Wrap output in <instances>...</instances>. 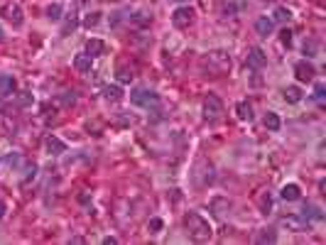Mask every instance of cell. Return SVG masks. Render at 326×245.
I'll list each match as a JSON object with an SVG mask.
<instances>
[{
  "mask_svg": "<svg viewBox=\"0 0 326 245\" xmlns=\"http://www.w3.org/2000/svg\"><path fill=\"white\" fill-rule=\"evenodd\" d=\"M272 20H275V23H290V20H292V10H290V8H284V5H280V8H275Z\"/></svg>",
  "mask_w": 326,
  "mask_h": 245,
  "instance_id": "f1b7e54d",
  "label": "cell"
},
{
  "mask_svg": "<svg viewBox=\"0 0 326 245\" xmlns=\"http://www.w3.org/2000/svg\"><path fill=\"white\" fill-rule=\"evenodd\" d=\"M115 243H118L115 238H103V245H115Z\"/></svg>",
  "mask_w": 326,
  "mask_h": 245,
  "instance_id": "ab89813d",
  "label": "cell"
},
{
  "mask_svg": "<svg viewBox=\"0 0 326 245\" xmlns=\"http://www.w3.org/2000/svg\"><path fill=\"white\" fill-rule=\"evenodd\" d=\"M17 89V84H15V78L8 76V74H3L0 76V98H5V96H12Z\"/></svg>",
  "mask_w": 326,
  "mask_h": 245,
  "instance_id": "44dd1931",
  "label": "cell"
},
{
  "mask_svg": "<svg viewBox=\"0 0 326 245\" xmlns=\"http://www.w3.org/2000/svg\"><path fill=\"white\" fill-rule=\"evenodd\" d=\"M246 64L248 69H253V71H260V69L268 67V54L260 49V47H250L246 54Z\"/></svg>",
  "mask_w": 326,
  "mask_h": 245,
  "instance_id": "30bf717a",
  "label": "cell"
},
{
  "mask_svg": "<svg viewBox=\"0 0 326 245\" xmlns=\"http://www.w3.org/2000/svg\"><path fill=\"white\" fill-rule=\"evenodd\" d=\"M5 211H8V203H5V201L0 199V218H3V216H5Z\"/></svg>",
  "mask_w": 326,
  "mask_h": 245,
  "instance_id": "f35d334b",
  "label": "cell"
},
{
  "mask_svg": "<svg viewBox=\"0 0 326 245\" xmlns=\"http://www.w3.org/2000/svg\"><path fill=\"white\" fill-rule=\"evenodd\" d=\"M292 71H294V76H297V81H304V84L314 81V76H316L314 64H312V62H307V59H302V62H297Z\"/></svg>",
  "mask_w": 326,
  "mask_h": 245,
  "instance_id": "8fae6325",
  "label": "cell"
},
{
  "mask_svg": "<svg viewBox=\"0 0 326 245\" xmlns=\"http://www.w3.org/2000/svg\"><path fill=\"white\" fill-rule=\"evenodd\" d=\"M304 218H307V221H309V218H312V221H321V218H324V213H321V209H319V206H314V203H307V206H304Z\"/></svg>",
  "mask_w": 326,
  "mask_h": 245,
  "instance_id": "83f0119b",
  "label": "cell"
},
{
  "mask_svg": "<svg viewBox=\"0 0 326 245\" xmlns=\"http://www.w3.org/2000/svg\"><path fill=\"white\" fill-rule=\"evenodd\" d=\"M255 243L258 245H272V243H277V231L275 228H260L258 233H255Z\"/></svg>",
  "mask_w": 326,
  "mask_h": 245,
  "instance_id": "2e32d148",
  "label": "cell"
},
{
  "mask_svg": "<svg viewBox=\"0 0 326 245\" xmlns=\"http://www.w3.org/2000/svg\"><path fill=\"white\" fill-rule=\"evenodd\" d=\"M231 54L226 52V49H211L209 54L201 56V62H199V67H201V74L203 76H223L231 71Z\"/></svg>",
  "mask_w": 326,
  "mask_h": 245,
  "instance_id": "7a4b0ae2",
  "label": "cell"
},
{
  "mask_svg": "<svg viewBox=\"0 0 326 245\" xmlns=\"http://www.w3.org/2000/svg\"><path fill=\"white\" fill-rule=\"evenodd\" d=\"M316 49H319L316 39H307V42H304V54L307 56H316Z\"/></svg>",
  "mask_w": 326,
  "mask_h": 245,
  "instance_id": "1f68e13d",
  "label": "cell"
},
{
  "mask_svg": "<svg viewBox=\"0 0 326 245\" xmlns=\"http://www.w3.org/2000/svg\"><path fill=\"white\" fill-rule=\"evenodd\" d=\"M255 32H258L260 37H270V34L275 32V20L268 17V15L258 17V20H255Z\"/></svg>",
  "mask_w": 326,
  "mask_h": 245,
  "instance_id": "5bb4252c",
  "label": "cell"
},
{
  "mask_svg": "<svg viewBox=\"0 0 326 245\" xmlns=\"http://www.w3.org/2000/svg\"><path fill=\"white\" fill-rule=\"evenodd\" d=\"M103 98L106 100H111V103H118V100H123L125 96V91L118 86V84H108V86H103Z\"/></svg>",
  "mask_w": 326,
  "mask_h": 245,
  "instance_id": "ac0fdd59",
  "label": "cell"
},
{
  "mask_svg": "<svg viewBox=\"0 0 326 245\" xmlns=\"http://www.w3.org/2000/svg\"><path fill=\"white\" fill-rule=\"evenodd\" d=\"M282 98L287 100L290 106H294V103L302 100V89H299V86H287V89L282 91Z\"/></svg>",
  "mask_w": 326,
  "mask_h": 245,
  "instance_id": "d4e9b609",
  "label": "cell"
},
{
  "mask_svg": "<svg viewBox=\"0 0 326 245\" xmlns=\"http://www.w3.org/2000/svg\"><path fill=\"white\" fill-rule=\"evenodd\" d=\"M147 228H150V233H159V231L165 228V221H162V218H150Z\"/></svg>",
  "mask_w": 326,
  "mask_h": 245,
  "instance_id": "d6a6232c",
  "label": "cell"
},
{
  "mask_svg": "<svg viewBox=\"0 0 326 245\" xmlns=\"http://www.w3.org/2000/svg\"><path fill=\"white\" fill-rule=\"evenodd\" d=\"M236 118L243 122H250L255 118V113H253V106L248 103V100H238L236 103Z\"/></svg>",
  "mask_w": 326,
  "mask_h": 245,
  "instance_id": "e0dca14e",
  "label": "cell"
},
{
  "mask_svg": "<svg viewBox=\"0 0 326 245\" xmlns=\"http://www.w3.org/2000/svg\"><path fill=\"white\" fill-rule=\"evenodd\" d=\"M54 103L59 108H71V106L76 103V91H62L54 98Z\"/></svg>",
  "mask_w": 326,
  "mask_h": 245,
  "instance_id": "7402d4cb",
  "label": "cell"
},
{
  "mask_svg": "<svg viewBox=\"0 0 326 245\" xmlns=\"http://www.w3.org/2000/svg\"><path fill=\"white\" fill-rule=\"evenodd\" d=\"M130 20H133L135 25H140V27H145V25H150V17H147L145 12H135V15H133Z\"/></svg>",
  "mask_w": 326,
  "mask_h": 245,
  "instance_id": "836d02e7",
  "label": "cell"
},
{
  "mask_svg": "<svg viewBox=\"0 0 326 245\" xmlns=\"http://www.w3.org/2000/svg\"><path fill=\"white\" fill-rule=\"evenodd\" d=\"M62 15H64V5L62 3H52V5H47V17L56 23V20H62Z\"/></svg>",
  "mask_w": 326,
  "mask_h": 245,
  "instance_id": "4316f807",
  "label": "cell"
},
{
  "mask_svg": "<svg viewBox=\"0 0 326 245\" xmlns=\"http://www.w3.org/2000/svg\"><path fill=\"white\" fill-rule=\"evenodd\" d=\"M101 23V12H89L86 17H84V27H96V25Z\"/></svg>",
  "mask_w": 326,
  "mask_h": 245,
  "instance_id": "4dcf8cb0",
  "label": "cell"
},
{
  "mask_svg": "<svg viewBox=\"0 0 326 245\" xmlns=\"http://www.w3.org/2000/svg\"><path fill=\"white\" fill-rule=\"evenodd\" d=\"M280 39H282V45H284V47H290V45H292V30H287V27H284V30L280 32Z\"/></svg>",
  "mask_w": 326,
  "mask_h": 245,
  "instance_id": "e575fe53",
  "label": "cell"
},
{
  "mask_svg": "<svg viewBox=\"0 0 326 245\" xmlns=\"http://www.w3.org/2000/svg\"><path fill=\"white\" fill-rule=\"evenodd\" d=\"M209 209L214 213L216 218H226V213L231 211V201L226 199V196H214V199L209 201Z\"/></svg>",
  "mask_w": 326,
  "mask_h": 245,
  "instance_id": "7c38bea8",
  "label": "cell"
},
{
  "mask_svg": "<svg viewBox=\"0 0 326 245\" xmlns=\"http://www.w3.org/2000/svg\"><path fill=\"white\" fill-rule=\"evenodd\" d=\"M91 64H93V59H91L86 52L74 56V69H76L79 74H91Z\"/></svg>",
  "mask_w": 326,
  "mask_h": 245,
  "instance_id": "ffe728a7",
  "label": "cell"
},
{
  "mask_svg": "<svg viewBox=\"0 0 326 245\" xmlns=\"http://www.w3.org/2000/svg\"><path fill=\"white\" fill-rule=\"evenodd\" d=\"M45 150H47V155L56 157V155H62V152H67V145H64L56 135H49V137L45 140Z\"/></svg>",
  "mask_w": 326,
  "mask_h": 245,
  "instance_id": "9a60e30c",
  "label": "cell"
},
{
  "mask_svg": "<svg viewBox=\"0 0 326 245\" xmlns=\"http://www.w3.org/2000/svg\"><path fill=\"white\" fill-rule=\"evenodd\" d=\"M262 3H265V0H262Z\"/></svg>",
  "mask_w": 326,
  "mask_h": 245,
  "instance_id": "ee69618b",
  "label": "cell"
},
{
  "mask_svg": "<svg viewBox=\"0 0 326 245\" xmlns=\"http://www.w3.org/2000/svg\"><path fill=\"white\" fill-rule=\"evenodd\" d=\"M25 172H27V174H25L23 181L27 184V181H30V179H34V174H37V165H34V162H32V165H27V167H25Z\"/></svg>",
  "mask_w": 326,
  "mask_h": 245,
  "instance_id": "d590c367",
  "label": "cell"
},
{
  "mask_svg": "<svg viewBox=\"0 0 326 245\" xmlns=\"http://www.w3.org/2000/svg\"><path fill=\"white\" fill-rule=\"evenodd\" d=\"M255 201H258V209L260 213H268L272 211V199H270V191H258V196H255Z\"/></svg>",
  "mask_w": 326,
  "mask_h": 245,
  "instance_id": "603a6c76",
  "label": "cell"
},
{
  "mask_svg": "<svg viewBox=\"0 0 326 245\" xmlns=\"http://www.w3.org/2000/svg\"><path fill=\"white\" fill-rule=\"evenodd\" d=\"M135 76H137V67L130 59H120V62L115 64V78H118L120 84H130Z\"/></svg>",
  "mask_w": 326,
  "mask_h": 245,
  "instance_id": "9c48e42d",
  "label": "cell"
},
{
  "mask_svg": "<svg viewBox=\"0 0 326 245\" xmlns=\"http://www.w3.org/2000/svg\"><path fill=\"white\" fill-rule=\"evenodd\" d=\"M0 17H3L5 23H10L12 27H23V23H25L23 8H20L17 3H12V0H8V3L0 5Z\"/></svg>",
  "mask_w": 326,
  "mask_h": 245,
  "instance_id": "52a82bcc",
  "label": "cell"
},
{
  "mask_svg": "<svg viewBox=\"0 0 326 245\" xmlns=\"http://www.w3.org/2000/svg\"><path fill=\"white\" fill-rule=\"evenodd\" d=\"M324 93H326V86H324V84H316L314 98H316V100H324Z\"/></svg>",
  "mask_w": 326,
  "mask_h": 245,
  "instance_id": "8d00e7d4",
  "label": "cell"
},
{
  "mask_svg": "<svg viewBox=\"0 0 326 245\" xmlns=\"http://www.w3.org/2000/svg\"><path fill=\"white\" fill-rule=\"evenodd\" d=\"M201 113H203V120L206 122H218L226 113L223 100L218 98V96H214V93H209L201 103Z\"/></svg>",
  "mask_w": 326,
  "mask_h": 245,
  "instance_id": "3957f363",
  "label": "cell"
},
{
  "mask_svg": "<svg viewBox=\"0 0 326 245\" xmlns=\"http://www.w3.org/2000/svg\"><path fill=\"white\" fill-rule=\"evenodd\" d=\"M196 20V12L191 5H179V8H174L172 12V25L177 27V30H189L191 25Z\"/></svg>",
  "mask_w": 326,
  "mask_h": 245,
  "instance_id": "ba28073f",
  "label": "cell"
},
{
  "mask_svg": "<svg viewBox=\"0 0 326 245\" xmlns=\"http://www.w3.org/2000/svg\"><path fill=\"white\" fill-rule=\"evenodd\" d=\"M130 103H133V106H140V108H147V111H157L159 96L152 93V91H147V89H135V91H130Z\"/></svg>",
  "mask_w": 326,
  "mask_h": 245,
  "instance_id": "277c9868",
  "label": "cell"
},
{
  "mask_svg": "<svg viewBox=\"0 0 326 245\" xmlns=\"http://www.w3.org/2000/svg\"><path fill=\"white\" fill-rule=\"evenodd\" d=\"M280 196L284 201H297L299 196H302V189H299L297 184H284V187H282V191H280Z\"/></svg>",
  "mask_w": 326,
  "mask_h": 245,
  "instance_id": "484cf974",
  "label": "cell"
},
{
  "mask_svg": "<svg viewBox=\"0 0 326 245\" xmlns=\"http://www.w3.org/2000/svg\"><path fill=\"white\" fill-rule=\"evenodd\" d=\"M262 125H265L270 133H277V130H280V125H282V120H280V115H277V113L268 111V113H265V118H262Z\"/></svg>",
  "mask_w": 326,
  "mask_h": 245,
  "instance_id": "cb8c5ba5",
  "label": "cell"
},
{
  "mask_svg": "<svg viewBox=\"0 0 326 245\" xmlns=\"http://www.w3.org/2000/svg\"><path fill=\"white\" fill-rule=\"evenodd\" d=\"M0 113H3V98H0Z\"/></svg>",
  "mask_w": 326,
  "mask_h": 245,
  "instance_id": "7bdbcfd3",
  "label": "cell"
},
{
  "mask_svg": "<svg viewBox=\"0 0 326 245\" xmlns=\"http://www.w3.org/2000/svg\"><path fill=\"white\" fill-rule=\"evenodd\" d=\"M172 3H189V0H172Z\"/></svg>",
  "mask_w": 326,
  "mask_h": 245,
  "instance_id": "60d3db41",
  "label": "cell"
},
{
  "mask_svg": "<svg viewBox=\"0 0 326 245\" xmlns=\"http://www.w3.org/2000/svg\"><path fill=\"white\" fill-rule=\"evenodd\" d=\"M243 8V3H236V0H218L216 3V10L221 17H236V12Z\"/></svg>",
  "mask_w": 326,
  "mask_h": 245,
  "instance_id": "4fadbf2b",
  "label": "cell"
},
{
  "mask_svg": "<svg viewBox=\"0 0 326 245\" xmlns=\"http://www.w3.org/2000/svg\"><path fill=\"white\" fill-rule=\"evenodd\" d=\"M17 103H20L23 108H27V106H32L34 103V96L30 93V91H20V93H17Z\"/></svg>",
  "mask_w": 326,
  "mask_h": 245,
  "instance_id": "f546056e",
  "label": "cell"
},
{
  "mask_svg": "<svg viewBox=\"0 0 326 245\" xmlns=\"http://www.w3.org/2000/svg\"><path fill=\"white\" fill-rule=\"evenodd\" d=\"M84 52H86L91 59H96V56L106 54V42H103V39H89L86 47H84Z\"/></svg>",
  "mask_w": 326,
  "mask_h": 245,
  "instance_id": "d6986e66",
  "label": "cell"
},
{
  "mask_svg": "<svg viewBox=\"0 0 326 245\" xmlns=\"http://www.w3.org/2000/svg\"><path fill=\"white\" fill-rule=\"evenodd\" d=\"M3 39H5V34H3V30H0V42H3Z\"/></svg>",
  "mask_w": 326,
  "mask_h": 245,
  "instance_id": "b9f144b4",
  "label": "cell"
},
{
  "mask_svg": "<svg viewBox=\"0 0 326 245\" xmlns=\"http://www.w3.org/2000/svg\"><path fill=\"white\" fill-rule=\"evenodd\" d=\"M74 27H76V20H69V23L64 25V30H62V34H69L71 30H74Z\"/></svg>",
  "mask_w": 326,
  "mask_h": 245,
  "instance_id": "74e56055",
  "label": "cell"
},
{
  "mask_svg": "<svg viewBox=\"0 0 326 245\" xmlns=\"http://www.w3.org/2000/svg\"><path fill=\"white\" fill-rule=\"evenodd\" d=\"M191 179H194V184H196L199 189L209 187V184L214 181V165H211V162H206V159H199V162L194 165Z\"/></svg>",
  "mask_w": 326,
  "mask_h": 245,
  "instance_id": "5b68a950",
  "label": "cell"
},
{
  "mask_svg": "<svg viewBox=\"0 0 326 245\" xmlns=\"http://www.w3.org/2000/svg\"><path fill=\"white\" fill-rule=\"evenodd\" d=\"M280 228L290 231V233H307L312 228V223L307 221L304 216H297V213H284L280 216Z\"/></svg>",
  "mask_w": 326,
  "mask_h": 245,
  "instance_id": "8992f818",
  "label": "cell"
},
{
  "mask_svg": "<svg viewBox=\"0 0 326 245\" xmlns=\"http://www.w3.org/2000/svg\"><path fill=\"white\" fill-rule=\"evenodd\" d=\"M181 223H184V231H187V235H189L194 243H209L214 238L211 223L206 221L199 211H187L184 218H181Z\"/></svg>",
  "mask_w": 326,
  "mask_h": 245,
  "instance_id": "6da1fadb",
  "label": "cell"
}]
</instances>
